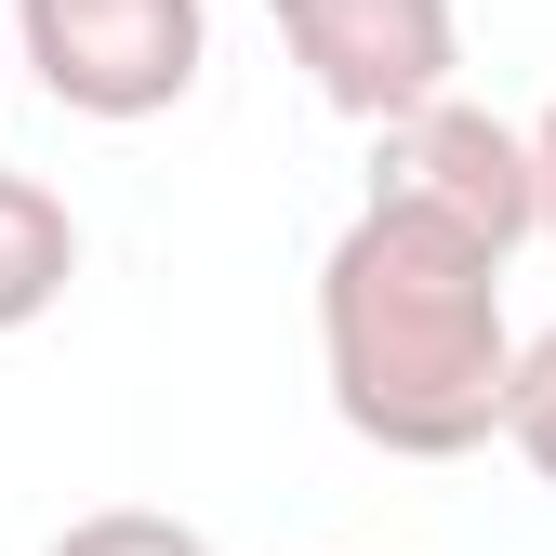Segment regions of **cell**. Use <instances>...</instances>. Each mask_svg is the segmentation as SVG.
Returning a JSON list of instances; mask_svg holds the SVG:
<instances>
[{"label":"cell","mask_w":556,"mask_h":556,"mask_svg":"<svg viewBox=\"0 0 556 556\" xmlns=\"http://www.w3.org/2000/svg\"><path fill=\"white\" fill-rule=\"evenodd\" d=\"M318 371L344 438H371L384 464H464L504 438L517 410V318H504V265L358 199V226L318 252Z\"/></svg>","instance_id":"cell-1"},{"label":"cell","mask_w":556,"mask_h":556,"mask_svg":"<svg viewBox=\"0 0 556 556\" xmlns=\"http://www.w3.org/2000/svg\"><path fill=\"white\" fill-rule=\"evenodd\" d=\"M14 66L66 119H160L213 66V0H14Z\"/></svg>","instance_id":"cell-2"},{"label":"cell","mask_w":556,"mask_h":556,"mask_svg":"<svg viewBox=\"0 0 556 556\" xmlns=\"http://www.w3.org/2000/svg\"><path fill=\"white\" fill-rule=\"evenodd\" d=\"M371 199L477 239L491 265H517V239H543V160H530V132L491 119V106H464V93L425 106V119H397L371 147Z\"/></svg>","instance_id":"cell-3"},{"label":"cell","mask_w":556,"mask_h":556,"mask_svg":"<svg viewBox=\"0 0 556 556\" xmlns=\"http://www.w3.org/2000/svg\"><path fill=\"white\" fill-rule=\"evenodd\" d=\"M278 40H292V66L318 80L331 119L358 132H397L451 106V66H464V14L451 0H265Z\"/></svg>","instance_id":"cell-4"},{"label":"cell","mask_w":556,"mask_h":556,"mask_svg":"<svg viewBox=\"0 0 556 556\" xmlns=\"http://www.w3.org/2000/svg\"><path fill=\"white\" fill-rule=\"evenodd\" d=\"M80 278V213L40 173H0V331H40Z\"/></svg>","instance_id":"cell-5"},{"label":"cell","mask_w":556,"mask_h":556,"mask_svg":"<svg viewBox=\"0 0 556 556\" xmlns=\"http://www.w3.org/2000/svg\"><path fill=\"white\" fill-rule=\"evenodd\" d=\"M40 556H213V530H186L160 504H93V517H66Z\"/></svg>","instance_id":"cell-6"},{"label":"cell","mask_w":556,"mask_h":556,"mask_svg":"<svg viewBox=\"0 0 556 556\" xmlns=\"http://www.w3.org/2000/svg\"><path fill=\"white\" fill-rule=\"evenodd\" d=\"M504 451H517L543 491H556V318L517 344V410H504Z\"/></svg>","instance_id":"cell-7"},{"label":"cell","mask_w":556,"mask_h":556,"mask_svg":"<svg viewBox=\"0 0 556 556\" xmlns=\"http://www.w3.org/2000/svg\"><path fill=\"white\" fill-rule=\"evenodd\" d=\"M530 160H543V239H556V106L530 119Z\"/></svg>","instance_id":"cell-8"}]
</instances>
